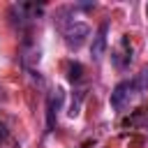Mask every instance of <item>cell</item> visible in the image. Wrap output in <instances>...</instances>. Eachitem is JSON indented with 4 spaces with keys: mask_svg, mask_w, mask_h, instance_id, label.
I'll list each match as a JSON object with an SVG mask.
<instances>
[{
    "mask_svg": "<svg viewBox=\"0 0 148 148\" xmlns=\"http://www.w3.org/2000/svg\"><path fill=\"white\" fill-rule=\"evenodd\" d=\"M146 14H148V5H146Z\"/></svg>",
    "mask_w": 148,
    "mask_h": 148,
    "instance_id": "cell-11",
    "label": "cell"
},
{
    "mask_svg": "<svg viewBox=\"0 0 148 148\" xmlns=\"http://www.w3.org/2000/svg\"><path fill=\"white\" fill-rule=\"evenodd\" d=\"M60 30H62V37H65V44L69 46V49H81L83 46V42L88 39V35H90V28H88V23H83V21H76V18H67V21H62L60 23Z\"/></svg>",
    "mask_w": 148,
    "mask_h": 148,
    "instance_id": "cell-1",
    "label": "cell"
},
{
    "mask_svg": "<svg viewBox=\"0 0 148 148\" xmlns=\"http://www.w3.org/2000/svg\"><path fill=\"white\" fill-rule=\"evenodd\" d=\"M111 62L116 65V69H127L132 62V44L127 39V35L120 37V44L111 51Z\"/></svg>",
    "mask_w": 148,
    "mask_h": 148,
    "instance_id": "cell-4",
    "label": "cell"
},
{
    "mask_svg": "<svg viewBox=\"0 0 148 148\" xmlns=\"http://www.w3.org/2000/svg\"><path fill=\"white\" fill-rule=\"evenodd\" d=\"M9 141V130H7V125L0 120V146H5Z\"/></svg>",
    "mask_w": 148,
    "mask_h": 148,
    "instance_id": "cell-9",
    "label": "cell"
},
{
    "mask_svg": "<svg viewBox=\"0 0 148 148\" xmlns=\"http://www.w3.org/2000/svg\"><path fill=\"white\" fill-rule=\"evenodd\" d=\"M136 97H141V95H139V90H136L134 79H130V81H120V83L111 90V106H113L116 111H125Z\"/></svg>",
    "mask_w": 148,
    "mask_h": 148,
    "instance_id": "cell-3",
    "label": "cell"
},
{
    "mask_svg": "<svg viewBox=\"0 0 148 148\" xmlns=\"http://www.w3.org/2000/svg\"><path fill=\"white\" fill-rule=\"evenodd\" d=\"M106 35H109V23L104 21V23L97 28V32H95V37H92V44H90V58H92L95 62H99V60L104 58V51H106Z\"/></svg>",
    "mask_w": 148,
    "mask_h": 148,
    "instance_id": "cell-5",
    "label": "cell"
},
{
    "mask_svg": "<svg viewBox=\"0 0 148 148\" xmlns=\"http://www.w3.org/2000/svg\"><path fill=\"white\" fill-rule=\"evenodd\" d=\"M60 104H62V90H53L49 95V102H46V127H49V132L56 127V118H58Z\"/></svg>",
    "mask_w": 148,
    "mask_h": 148,
    "instance_id": "cell-6",
    "label": "cell"
},
{
    "mask_svg": "<svg viewBox=\"0 0 148 148\" xmlns=\"http://www.w3.org/2000/svg\"><path fill=\"white\" fill-rule=\"evenodd\" d=\"M134 83H136V90H139V95L148 92V69H143L141 74H136V76H134Z\"/></svg>",
    "mask_w": 148,
    "mask_h": 148,
    "instance_id": "cell-8",
    "label": "cell"
},
{
    "mask_svg": "<svg viewBox=\"0 0 148 148\" xmlns=\"http://www.w3.org/2000/svg\"><path fill=\"white\" fill-rule=\"evenodd\" d=\"M67 76H69V81H81V76H83V65L81 62H69L67 65Z\"/></svg>",
    "mask_w": 148,
    "mask_h": 148,
    "instance_id": "cell-7",
    "label": "cell"
},
{
    "mask_svg": "<svg viewBox=\"0 0 148 148\" xmlns=\"http://www.w3.org/2000/svg\"><path fill=\"white\" fill-rule=\"evenodd\" d=\"M42 5L37 7V5H30V2H18V5H12L9 7V21H12V25H16V28H28V25H32L35 23V18L42 14Z\"/></svg>",
    "mask_w": 148,
    "mask_h": 148,
    "instance_id": "cell-2",
    "label": "cell"
},
{
    "mask_svg": "<svg viewBox=\"0 0 148 148\" xmlns=\"http://www.w3.org/2000/svg\"><path fill=\"white\" fill-rule=\"evenodd\" d=\"M143 127H146V130H148V116H146V120H143Z\"/></svg>",
    "mask_w": 148,
    "mask_h": 148,
    "instance_id": "cell-10",
    "label": "cell"
}]
</instances>
